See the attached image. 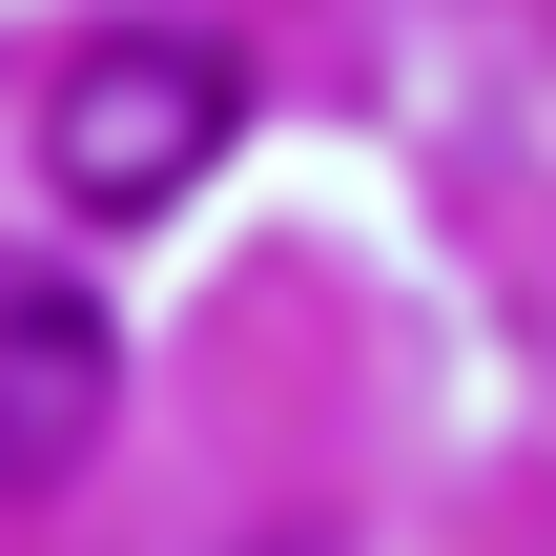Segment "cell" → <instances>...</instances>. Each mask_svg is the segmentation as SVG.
Instances as JSON below:
<instances>
[{
    "instance_id": "7a4b0ae2",
    "label": "cell",
    "mask_w": 556,
    "mask_h": 556,
    "mask_svg": "<svg viewBox=\"0 0 556 556\" xmlns=\"http://www.w3.org/2000/svg\"><path fill=\"white\" fill-rule=\"evenodd\" d=\"M103 413H124V330H103V289L0 248V495H62V475L103 454Z\"/></svg>"
},
{
    "instance_id": "6da1fadb",
    "label": "cell",
    "mask_w": 556,
    "mask_h": 556,
    "mask_svg": "<svg viewBox=\"0 0 556 556\" xmlns=\"http://www.w3.org/2000/svg\"><path fill=\"white\" fill-rule=\"evenodd\" d=\"M227 124H248V62H227L206 21H103V41L41 83V186H62L83 227H144V206H186V186L227 165Z\"/></svg>"
}]
</instances>
